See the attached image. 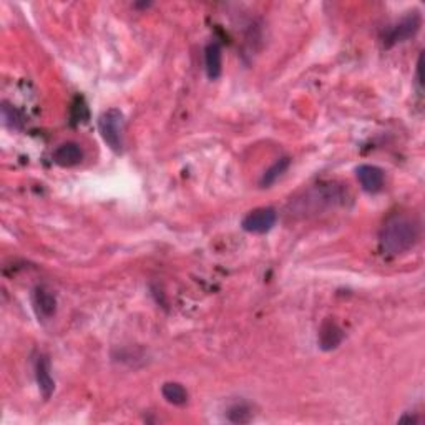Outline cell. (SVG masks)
I'll return each mask as SVG.
<instances>
[{
	"label": "cell",
	"instance_id": "obj_1",
	"mask_svg": "<svg viewBox=\"0 0 425 425\" xmlns=\"http://www.w3.org/2000/svg\"><path fill=\"white\" fill-rule=\"evenodd\" d=\"M419 221L407 212H395L386 220L379 234V246L389 256H399L415 246L419 239Z\"/></svg>",
	"mask_w": 425,
	"mask_h": 425
},
{
	"label": "cell",
	"instance_id": "obj_2",
	"mask_svg": "<svg viewBox=\"0 0 425 425\" xmlns=\"http://www.w3.org/2000/svg\"><path fill=\"white\" fill-rule=\"evenodd\" d=\"M99 130L110 150L120 153L125 145V118L118 108H110L100 115Z\"/></svg>",
	"mask_w": 425,
	"mask_h": 425
},
{
	"label": "cell",
	"instance_id": "obj_3",
	"mask_svg": "<svg viewBox=\"0 0 425 425\" xmlns=\"http://www.w3.org/2000/svg\"><path fill=\"white\" fill-rule=\"evenodd\" d=\"M278 220V212L274 208H256V210L249 211L241 221L244 231L253 234H265L272 229Z\"/></svg>",
	"mask_w": 425,
	"mask_h": 425
},
{
	"label": "cell",
	"instance_id": "obj_4",
	"mask_svg": "<svg viewBox=\"0 0 425 425\" xmlns=\"http://www.w3.org/2000/svg\"><path fill=\"white\" fill-rule=\"evenodd\" d=\"M420 24H422V22H420V17L417 15V13H412V15H407V17L402 18L399 24L391 27V30L387 32L386 40H384L386 47H392V45L400 44V42L409 40L410 37H414L415 34H417L420 29Z\"/></svg>",
	"mask_w": 425,
	"mask_h": 425
},
{
	"label": "cell",
	"instance_id": "obj_5",
	"mask_svg": "<svg viewBox=\"0 0 425 425\" xmlns=\"http://www.w3.org/2000/svg\"><path fill=\"white\" fill-rule=\"evenodd\" d=\"M344 341V331L337 324L334 319H326L319 327L317 343L322 350H334Z\"/></svg>",
	"mask_w": 425,
	"mask_h": 425
},
{
	"label": "cell",
	"instance_id": "obj_6",
	"mask_svg": "<svg viewBox=\"0 0 425 425\" xmlns=\"http://www.w3.org/2000/svg\"><path fill=\"white\" fill-rule=\"evenodd\" d=\"M357 179L364 191L379 193L384 188V172L379 166L374 165H360L357 168Z\"/></svg>",
	"mask_w": 425,
	"mask_h": 425
},
{
	"label": "cell",
	"instance_id": "obj_7",
	"mask_svg": "<svg viewBox=\"0 0 425 425\" xmlns=\"http://www.w3.org/2000/svg\"><path fill=\"white\" fill-rule=\"evenodd\" d=\"M34 307L37 316L42 319H50L55 316V311H57V298L49 288L39 286L34 291Z\"/></svg>",
	"mask_w": 425,
	"mask_h": 425
},
{
	"label": "cell",
	"instance_id": "obj_8",
	"mask_svg": "<svg viewBox=\"0 0 425 425\" xmlns=\"http://www.w3.org/2000/svg\"><path fill=\"white\" fill-rule=\"evenodd\" d=\"M35 377H37V384H39V389L44 395V399L47 400L52 397L53 391H55V382L52 374H50V360L47 355H40L37 359L35 364Z\"/></svg>",
	"mask_w": 425,
	"mask_h": 425
},
{
	"label": "cell",
	"instance_id": "obj_9",
	"mask_svg": "<svg viewBox=\"0 0 425 425\" xmlns=\"http://www.w3.org/2000/svg\"><path fill=\"white\" fill-rule=\"evenodd\" d=\"M83 160V151L80 145L73 141H67L62 143L57 150L53 151V161L58 166H63V168H70V166H75L80 163Z\"/></svg>",
	"mask_w": 425,
	"mask_h": 425
},
{
	"label": "cell",
	"instance_id": "obj_10",
	"mask_svg": "<svg viewBox=\"0 0 425 425\" xmlns=\"http://www.w3.org/2000/svg\"><path fill=\"white\" fill-rule=\"evenodd\" d=\"M205 67L210 80H216L223 72V52H221L220 44L211 42L205 49Z\"/></svg>",
	"mask_w": 425,
	"mask_h": 425
},
{
	"label": "cell",
	"instance_id": "obj_11",
	"mask_svg": "<svg viewBox=\"0 0 425 425\" xmlns=\"http://www.w3.org/2000/svg\"><path fill=\"white\" fill-rule=\"evenodd\" d=\"M161 394H163L166 402L173 405H184L188 402V391L178 382H166L161 387Z\"/></svg>",
	"mask_w": 425,
	"mask_h": 425
},
{
	"label": "cell",
	"instance_id": "obj_12",
	"mask_svg": "<svg viewBox=\"0 0 425 425\" xmlns=\"http://www.w3.org/2000/svg\"><path fill=\"white\" fill-rule=\"evenodd\" d=\"M289 158H279L278 161H276V163H272L269 168L266 170L265 172V175H262V178H261V186H265V188H267V186H271L272 183L276 182V179H278L279 177H283V175L286 173V170L289 168Z\"/></svg>",
	"mask_w": 425,
	"mask_h": 425
},
{
	"label": "cell",
	"instance_id": "obj_13",
	"mask_svg": "<svg viewBox=\"0 0 425 425\" xmlns=\"http://www.w3.org/2000/svg\"><path fill=\"white\" fill-rule=\"evenodd\" d=\"M228 419L233 424H248L251 420V410H249L248 405L236 404L229 409Z\"/></svg>",
	"mask_w": 425,
	"mask_h": 425
}]
</instances>
